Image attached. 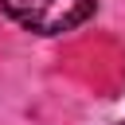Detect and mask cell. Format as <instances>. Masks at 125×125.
<instances>
[{"label": "cell", "instance_id": "obj_1", "mask_svg": "<svg viewBox=\"0 0 125 125\" xmlns=\"http://www.w3.org/2000/svg\"><path fill=\"white\" fill-rule=\"evenodd\" d=\"M0 8L35 35H62L82 27L94 16L98 0H0Z\"/></svg>", "mask_w": 125, "mask_h": 125}]
</instances>
